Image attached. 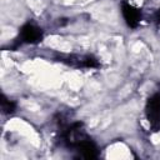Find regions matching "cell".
<instances>
[{"instance_id": "cell-1", "label": "cell", "mask_w": 160, "mask_h": 160, "mask_svg": "<svg viewBox=\"0 0 160 160\" xmlns=\"http://www.w3.org/2000/svg\"><path fill=\"white\" fill-rule=\"evenodd\" d=\"M20 36L24 42L28 44H35L39 42L42 38V31L38 26L32 24H25L20 30Z\"/></svg>"}, {"instance_id": "cell-2", "label": "cell", "mask_w": 160, "mask_h": 160, "mask_svg": "<svg viewBox=\"0 0 160 160\" xmlns=\"http://www.w3.org/2000/svg\"><path fill=\"white\" fill-rule=\"evenodd\" d=\"M121 12H122V16L126 21V24L131 28H135L138 26V24L140 22V12L136 8H134L132 5L128 4V2H122L121 5Z\"/></svg>"}, {"instance_id": "cell-3", "label": "cell", "mask_w": 160, "mask_h": 160, "mask_svg": "<svg viewBox=\"0 0 160 160\" xmlns=\"http://www.w3.org/2000/svg\"><path fill=\"white\" fill-rule=\"evenodd\" d=\"M146 112L151 122H160V94H155L149 99Z\"/></svg>"}, {"instance_id": "cell-4", "label": "cell", "mask_w": 160, "mask_h": 160, "mask_svg": "<svg viewBox=\"0 0 160 160\" xmlns=\"http://www.w3.org/2000/svg\"><path fill=\"white\" fill-rule=\"evenodd\" d=\"M1 108H2V110L5 112H12L15 110V102H12V101L2 98V100H1Z\"/></svg>"}]
</instances>
